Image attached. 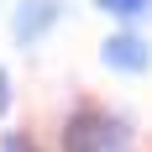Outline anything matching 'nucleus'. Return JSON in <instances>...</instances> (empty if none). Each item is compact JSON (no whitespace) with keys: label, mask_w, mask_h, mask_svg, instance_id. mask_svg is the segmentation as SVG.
Returning a JSON list of instances; mask_svg holds the SVG:
<instances>
[{"label":"nucleus","mask_w":152,"mask_h":152,"mask_svg":"<svg viewBox=\"0 0 152 152\" xmlns=\"http://www.w3.org/2000/svg\"><path fill=\"white\" fill-rule=\"evenodd\" d=\"M68 147H121L131 142V121H115V115H100V110H79L68 131H63Z\"/></svg>","instance_id":"f257e3e1"},{"label":"nucleus","mask_w":152,"mask_h":152,"mask_svg":"<svg viewBox=\"0 0 152 152\" xmlns=\"http://www.w3.org/2000/svg\"><path fill=\"white\" fill-rule=\"evenodd\" d=\"M100 58H105L115 74H147L152 68V47H147V37H137V31H110L105 47H100Z\"/></svg>","instance_id":"f03ea898"},{"label":"nucleus","mask_w":152,"mask_h":152,"mask_svg":"<svg viewBox=\"0 0 152 152\" xmlns=\"http://www.w3.org/2000/svg\"><path fill=\"white\" fill-rule=\"evenodd\" d=\"M58 0H26V5H16V42H37L53 21H58Z\"/></svg>","instance_id":"7ed1b4c3"},{"label":"nucleus","mask_w":152,"mask_h":152,"mask_svg":"<svg viewBox=\"0 0 152 152\" xmlns=\"http://www.w3.org/2000/svg\"><path fill=\"white\" fill-rule=\"evenodd\" d=\"M94 5H100V11H110V16H126V21L152 11V0H94Z\"/></svg>","instance_id":"20e7f679"},{"label":"nucleus","mask_w":152,"mask_h":152,"mask_svg":"<svg viewBox=\"0 0 152 152\" xmlns=\"http://www.w3.org/2000/svg\"><path fill=\"white\" fill-rule=\"evenodd\" d=\"M5 100H11V84H5V74H0V110H5Z\"/></svg>","instance_id":"39448f33"}]
</instances>
